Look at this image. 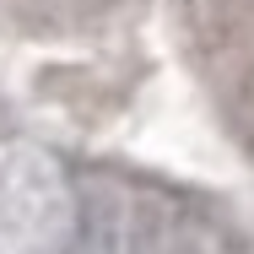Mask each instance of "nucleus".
<instances>
[]
</instances>
